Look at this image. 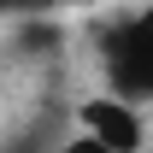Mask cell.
<instances>
[{
    "instance_id": "7a4b0ae2",
    "label": "cell",
    "mask_w": 153,
    "mask_h": 153,
    "mask_svg": "<svg viewBox=\"0 0 153 153\" xmlns=\"http://www.w3.org/2000/svg\"><path fill=\"white\" fill-rule=\"evenodd\" d=\"M71 124L88 130L94 141H106L112 153H141V147H147V106H135V100L112 94V88L82 94L71 106Z\"/></svg>"
},
{
    "instance_id": "277c9868",
    "label": "cell",
    "mask_w": 153,
    "mask_h": 153,
    "mask_svg": "<svg viewBox=\"0 0 153 153\" xmlns=\"http://www.w3.org/2000/svg\"><path fill=\"white\" fill-rule=\"evenodd\" d=\"M53 153H112V147H106V141H94L88 130H76V124H71V135H65Z\"/></svg>"
},
{
    "instance_id": "3957f363",
    "label": "cell",
    "mask_w": 153,
    "mask_h": 153,
    "mask_svg": "<svg viewBox=\"0 0 153 153\" xmlns=\"http://www.w3.org/2000/svg\"><path fill=\"white\" fill-rule=\"evenodd\" d=\"M59 0H0V12H6V24H24V18H47Z\"/></svg>"
},
{
    "instance_id": "6da1fadb",
    "label": "cell",
    "mask_w": 153,
    "mask_h": 153,
    "mask_svg": "<svg viewBox=\"0 0 153 153\" xmlns=\"http://www.w3.org/2000/svg\"><path fill=\"white\" fill-rule=\"evenodd\" d=\"M100 88L153 106V0L100 30Z\"/></svg>"
}]
</instances>
